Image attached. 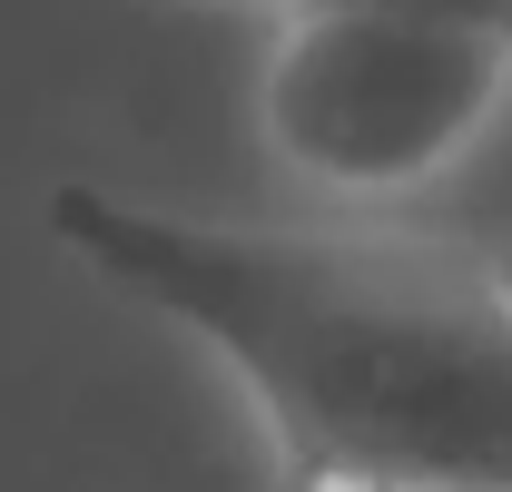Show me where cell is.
I'll return each mask as SVG.
<instances>
[{
  "instance_id": "1",
  "label": "cell",
  "mask_w": 512,
  "mask_h": 492,
  "mask_svg": "<svg viewBox=\"0 0 512 492\" xmlns=\"http://www.w3.org/2000/svg\"><path fill=\"white\" fill-rule=\"evenodd\" d=\"M50 227L247 384L316 492H512V296L414 227H217L60 187Z\"/></svg>"
},
{
  "instance_id": "2",
  "label": "cell",
  "mask_w": 512,
  "mask_h": 492,
  "mask_svg": "<svg viewBox=\"0 0 512 492\" xmlns=\"http://www.w3.org/2000/svg\"><path fill=\"white\" fill-rule=\"evenodd\" d=\"M512 50L463 30H414L375 10H296L276 40L256 119L266 148L316 187L394 197V187L444 178L453 158L503 119Z\"/></svg>"
},
{
  "instance_id": "3",
  "label": "cell",
  "mask_w": 512,
  "mask_h": 492,
  "mask_svg": "<svg viewBox=\"0 0 512 492\" xmlns=\"http://www.w3.org/2000/svg\"><path fill=\"white\" fill-rule=\"evenodd\" d=\"M306 10H375V20L463 30V40H503V50H512V0H306Z\"/></svg>"
},
{
  "instance_id": "4",
  "label": "cell",
  "mask_w": 512,
  "mask_h": 492,
  "mask_svg": "<svg viewBox=\"0 0 512 492\" xmlns=\"http://www.w3.org/2000/svg\"><path fill=\"white\" fill-rule=\"evenodd\" d=\"M493 276H503V296H512V246H493Z\"/></svg>"
}]
</instances>
